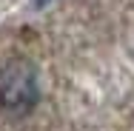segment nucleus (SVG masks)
<instances>
[{"label": "nucleus", "mask_w": 134, "mask_h": 131, "mask_svg": "<svg viewBox=\"0 0 134 131\" xmlns=\"http://www.w3.org/2000/svg\"><path fill=\"white\" fill-rule=\"evenodd\" d=\"M40 100L37 69L26 57L6 60L0 66V111L9 117H26Z\"/></svg>", "instance_id": "f257e3e1"}]
</instances>
